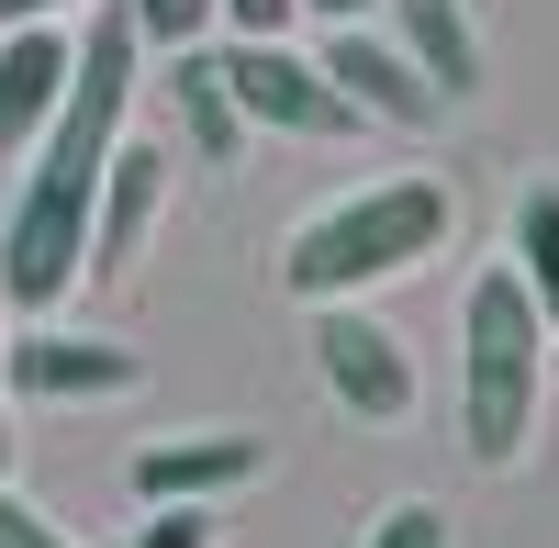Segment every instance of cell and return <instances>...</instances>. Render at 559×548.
Returning <instances> with one entry per match:
<instances>
[{"label":"cell","mask_w":559,"mask_h":548,"mask_svg":"<svg viewBox=\"0 0 559 548\" xmlns=\"http://www.w3.org/2000/svg\"><path fill=\"white\" fill-rule=\"evenodd\" d=\"M548 313L515 281V258L481 269L471 302H459V448L481 470H515L526 437H537V392H548Z\"/></svg>","instance_id":"7a4b0ae2"},{"label":"cell","mask_w":559,"mask_h":548,"mask_svg":"<svg viewBox=\"0 0 559 548\" xmlns=\"http://www.w3.org/2000/svg\"><path fill=\"white\" fill-rule=\"evenodd\" d=\"M57 12H79V0H0V34L12 23H57Z\"/></svg>","instance_id":"ffe728a7"},{"label":"cell","mask_w":559,"mask_h":548,"mask_svg":"<svg viewBox=\"0 0 559 548\" xmlns=\"http://www.w3.org/2000/svg\"><path fill=\"white\" fill-rule=\"evenodd\" d=\"M224 90H236L247 123H269V134H313V146L369 134V112L324 79V57H292V34H236L224 45Z\"/></svg>","instance_id":"277c9868"},{"label":"cell","mask_w":559,"mask_h":548,"mask_svg":"<svg viewBox=\"0 0 559 548\" xmlns=\"http://www.w3.org/2000/svg\"><path fill=\"white\" fill-rule=\"evenodd\" d=\"M146 381L123 336H12V392L23 403H112Z\"/></svg>","instance_id":"30bf717a"},{"label":"cell","mask_w":559,"mask_h":548,"mask_svg":"<svg viewBox=\"0 0 559 548\" xmlns=\"http://www.w3.org/2000/svg\"><path fill=\"white\" fill-rule=\"evenodd\" d=\"M269 470V437L247 426H191V437H146L134 448V504H224Z\"/></svg>","instance_id":"8992f818"},{"label":"cell","mask_w":559,"mask_h":548,"mask_svg":"<svg viewBox=\"0 0 559 548\" xmlns=\"http://www.w3.org/2000/svg\"><path fill=\"white\" fill-rule=\"evenodd\" d=\"M68 68H79V34H57V23H12V34H0V157H12V168H23L34 134L57 123Z\"/></svg>","instance_id":"9c48e42d"},{"label":"cell","mask_w":559,"mask_h":548,"mask_svg":"<svg viewBox=\"0 0 559 548\" xmlns=\"http://www.w3.org/2000/svg\"><path fill=\"white\" fill-rule=\"evenodd\" d=\"M157 213H168V157L123 134V146H112V168H102V202H90V281H123V269L146 258Z\"/></svg>","instance_id":"ba28073f"},{"label":"cell","mask_w":559,"mask_h":548,"mask_svg":"<svg viewBox=\"0 0 559 548\" xmlns=\"http://www.w3.org/2000/svg\"><path fill=\"white\" fill-rule=\"evenodd\" d=\"M313 23H369V0H302Z\"/></svg>","instance_id":"44dd1931"},{"label":"cell","mask_w":559,"mask_h":548,"mask_svg":"<svg viewBox=\"0 0 559 548\" xmlns=\"http://www.w3.org/2000/svg\"><path fill=\"white\" fill-rule=\"evenodd\" d=\"M168 102H179V134H191V157H213V168H236L247 157V102H236V90H224V57H213V45H168Z\"/></svg>","instance_id":"8fae6325"},{"label":"cell","mask_w":559,"mask_h":548,"mask_svg":"<svg viewBox=\"0 0 559 548\" xmlns=\"http://www.w3.org/2000/svg\"><path fill=\"white\" fill-rule=\"evenodd\" d=\"M324 79H336L369 123H392V134H426V123L448 112V90L414 68L392 34H369V23H336V34H324Z\"/></svg>","instance_id":"52a82bcc"},{"label":"cell","mask_w":559,"mask_h":548,"mask_svg":"<svg viewBox=\"0 0 559 548\" xmlns=\"http://www.w3.org/2000/svg\"><path fill=\"white\" fill-rule=\"evenodd\" d=\"M448 224H459L448 179H414V168H403V179H369V191L324 202L302 236H292L280 281H292V302H358V291L403 281V269H426V258L448 247Z\"/></svg>","instance_id":"3957f363"},{"label":"cell","mask_w":559,"mask_h":548,"mask_svg":"<svg viewBox=\"0 0 559 548\" xmlns=\"http://www.w3.org/2000/svg\"><path fill=\"white\" fill-rule=\"evenodd\" d=\"M392 45L448 90V112L481 90V23H471V0H392Z\"/></svg>","instance_id":"7c38bea8"},{"label":"cell","mask_w":559,"mask_h":548,"mask_svg":"<svg viewBox=\"0 0 559 548\" xmlns=\"http://www.w3.org/2000/svg\"><path fill=\"white\" fill-rule=\"evenodd\" d=\"M0 548H79L57 515H45V504H23V492L12 481H0Z\"/></svg>","instance_id":"2e32d148"},{"label":"cell","mask_w":559,"mask_h":548,"mask_svg":"<svg viewBox=\"0 0 559 548\" xmlns=\"http://www.w3.org/2000/svg\"><path fill=\"white\" fill-rule=\"evenodd\" d=\"M358 548H448V515H437V504H392Z\"/></svg>","instance_id":"e0dca14e"},{"label":"cell","mask_w":559,"mask_h":548,"mask_svg":"<svg viewBox=\"0 0 559 548\" xmlns=\"http://www.w3.org/2000/svg\"><path fill=\"white\" fill-rule=\"evenodd\" d=\"M134 79H146V34H134L123 0H102V12L79 23L68 102L23 146V191H12V224H0V291H12L23 313H57L90 281V202H102V168L123 146Z\"/></svg>","instance_id":"6da1fadb"},{"label":"cell","mask_w":559,"mask_h":548,"mask_svg":"<svg viewBox=\"0 0 559 548\" xmlns=\"http://www.w3.org/2000/svg\"><path fill=\"white\" fill-rule=\"evenodd\" d=\"M0 481H12V336H0Z\"/></svg>","instance_id":"d6986e66"},{"label":"cell","mask_w":559,"mask_h":548,"mask_svg":"<svg viewBox=\"0 0 559 548\" xmlns=\"http://www.w3.org/2000/svg\"><path fill=\"white\" fill-rule=\"evenodd\" d=\"M302 0H224V34H292Z\"/></svg>","instance_id":"ac0fdd59"},{"label":"cell","mask_w":559,"mask_h":548,"mask_svg":"<svg viewBox=\"0 0 559 548\" xmlns=\"http://www.w3.org/2000/svg\"><path fill=\"white\" fill-rule=\"evenodd\" d=\"M123 548H213V504H146V526Z\"/></svg>","instance_id":"9a60e30c"},{"label":"cell","mask_w":559,"mask_h":548,"mask_svg":"<svg viewBox=\"0 0 559 548\" xmlns=\"http://www.w3.org/2000/svg\"><path fill=\"white\" fill-rule=\"evenodd\" d=\"M515 281L537 291L548 336H559V191H526L515 202Z\"/></svg>","instance_id":"4fadbf2b"},{"label":"cell","mask_w":559,"mask_h":548,"mask_svg":"<svg viewBox=\"0 0 559 548\" xmlns=\"http://www.w3.org/2000/svg\"><path fill=\"white\" fill-rule=\"evenodd\" d=\"M313 370H324V392H336L358 426H403L414 403H426L414 347H403L392 325H369L358 302H313Z\"/></svg>","instance_id":"5b68a950"},{"label":"cell","mask_w":559,"mask_h":548,"mask_svg":"<svg viewBox=\"0 0 559 548\" xmlns=\"http://www.w3.org/2000/svg\"><path fill=\"white\" fill-rule=\"evenodd\" d=\"M123 12H134V34H146L157 57H168V45H213L224 0H123Z\"/></svg>","instance_id":"5bb4252c"}]
</instances>
